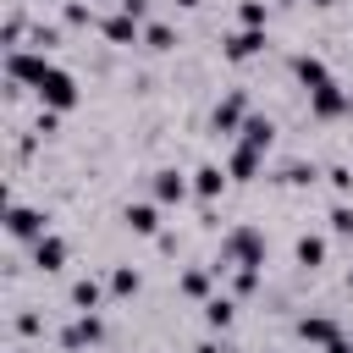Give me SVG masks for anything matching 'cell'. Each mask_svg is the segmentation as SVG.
<instances>
[{"label": "cell", "mask_w": 353, "mask_h": 353, "mask_svg": "<svg viewBox=\"0 0 353 353\" xmlns=\"http://www.w3.org/2000/svg\"><path fill=\"white\" fill-rule=\"evenodd\" d=\"M33 94H39V105H44V110H72V105H77V77H72L66 66H50V72L39 77V88H33Z\"/></svg>", "instance_id": "2"}, {"label": "cell", "mask_w": 353, "mask_h": 353, "mask_svg": "<svg viewBox=\"0 0 353 353\" xmlns=\"http://www.w3.org/2000/svg\"><path fill=\"white\" fill-rule=\"evenodd\" d=\"M193 353H226V347H221V342H199Z\"/></svg>", "instance_id": "35"}, {"label": "cell", "mask_w": 353, "mask_h": 353, "mask_svg": "<svg viewBox=\"0 0 353 353\" xmlns=\"http://www.w3.org/2000/svg\"><path fill=\"white\" fill-rule=\"evenodd\" d=\"M298 336H303V342H320V347H331L342 331H336V320H325V314H303V320H298Z\"/></svg>", "instance_id": "15"}, {"label": "cell", "mask_w": 353, "mask_h": 353, "mask_svg": "<svg viewBox=\"0 0 353 353\" xmlns=\"http://www.w3.org/2000/svg\"><path fill=\"white\" fill-rule=\"evenodd\" d=\"M259 287V265H237V276H232V292H254Z\"/></svg>", "instance_id": "29"}, {"label": "cell", "mask_w": 353, "mask_h": 353, "mask_svg": "<svg viewBox=\"0 0 353 353\" xmlns=\"http://www.w3.org/2000/svg\"><path fill=\"white\" fill-rule=\"evenodd\" d=\"M99 336H105V320H99L94 309H77V314L66 320V331H61V347H66V353H83V347H94Z\"/></svg>", "instance_id": "5"}, {"label": "cell", "mask_w": 353, "mask_h": 353, "mask_svg": "<svg viewBox=\"0 0 353 353\" xmlns=\"http://www.w3.org/2000/svg\"><path fill=\"white\" fill-rule=\"evenodd\" d=\"M331 232L336 237H353V204H336L331 210Z\"/></svg>", "instance_id": "30"}, {"label": "cell", "mask_w": 353, "mask_h": 353, "mask_svg": "<svg viewBox=\"0 0 353 353\" xmlns=\"http://www.w3.org/2000/svg\"><path fill=\"white\" fill-rule=\"evenodd\" d=\"M182 292L188 298H210V270H188L182 276Z\"/></svg>", "instance_id": "26"}, {"label": "cell", "mask_w": 353, "mask_h": 353, "mask_svg": "<svg viewBox=\"0 0 353 353\" xmlns=\"http://www.w3.org/2000/svg\"><path fill=\"white\" fill-rule=\"evenodd\" d=\"M99 298H105V287L94 276H77L72 281V309H99Z\"/></svg>", "instance_id": "19"}, {"label": "cell", "mask_w": 353, "mask_h": 353, "mask_svg": "<svg viewBox=\"0 0 353 353\" xmlns=\"http://www.w3.org/2000/svg\"><path fill=\"white\" fill-rule=\"evenodd\" d=\"M33 265H39V270H61V265H66V243H61L55 232H44V237L33 243Z\"/></svg>", "instance_id": "14"}, {"label": "cell", "mask_w": 353, "mask_h": 353, "mask_svg": "<svg viewBox=\"0 0 353 353\" xmlns=\"http://www.w3.org/2000/svg\"><path fill=\"white\" fill-rule=\"evenodd\" d=\"M17 353H28V347H17Z\"/></svg>", "instance_id": "38"}, {"label": "cell", "mask_w": 353, "mask_h": 353, "mask_svg": "<svg viewBox=\"0 0 353 353\" xmlns=\"http://www.w3.org/2000/svg\"><path fill=\"white\" fill-rule=\"evenodd\" d=\"M39 331H44V320H39L33 309H22V314H17V336H39Z\"/></svg>", "instance_id": "31"}, {"label": "cell", "mask_w": 353, "mask_h": 353, "mask_svg": "<svg viewBox=\"0 0 353 353\" xmlns=\"http://www.w3.org/2000/svg\"><path fill=\"white\" fill-rule=\"evenodd\" d=\"M138 287H143V276H138L132 265H116V270H110V292H116V298H138Z\"/></svg>", "instance_id": "22"}, {"label": "cell", "mask_w": 353, "mask_h": 353, "mask_svg": "<svg viewBox=\"0 0 353 353\" xmlns=\"http://www.w3.org/2000/svg\"><path fill=\"white\" fill-rule=\"evenodd\" d=\"M314 176H320V171H314V165H303V160H292V165L281 171V182H292V188H309Z\"/></svg>", "instance_id": "25"}, {"label": "cell", "mask_w": 353, "mask_h": 353, "mask_svg": "<svg viewBox=\"0 0 353 353\" xmlns=\"http://www.w3.org/2000/svg\"><path fill=\"white\" fill-rule=\"evenodd\" d=\"M314 6H336V0H314Z\"/></svg>", "instance_id": "37"}, {"label": "cell", "mask_w": 353, "mask_h": 353, "mask_svg": "<svg viewBox=\"0 0 353 353\" xmlns=\"http://www.w3.org/2000/svg\"><path fill=\"white\" fill-rule=\"evenodd\" d=\"M237 143L270 149V143H276V121H270V116H248V121H243V132H237Z\"/></svg>", "instance_id": "16"}, {"label": "cell", "mask_w": 353, "mask_h": 353, "mask_svg": "<svg viewBox=\"0 0 353 353\" xmlns=\"http://www.w3.org/2000/svg\"><path fill=\"white\" fill-rule=\"evenodd\" d=\"M259 165H265V149H254V143H237V149H232V160H226V171H232L237 182H254V176H259Z\"/></svg>", "instance_id": "11"}, {"label": "cell", "mask_w": 353, "mask_h": 353, "mask_svg": "<svg viewBox=\"0 0 353 353\" xmlns=\"http://www.w3.org/2000/svg\"><path fill=\"white\" fill-rule=\"evenodd\" d=\"M99 33H105L110 44H138V39H143V22L127 17V11H116V17H99Z\"/></svg>", "instance_id": "9"}, {"label": "cell", "mask_w": 353, "mask_h": 353, "mask_svg": "<svg viewBox=\"0 0 353 353\" xmlns=\"http://www.w3.org/2000/svg\"><path fill=\"white\" fill-rule=\"evenodd\" d=\"M347 287H353V276H347Z\"/></svg>", "instance_id": "39"}, {"label": "cell", "mask_w": 353, "mask_h": 353, "mask_svg": "<svg viewBox=\"0 0 353 353\" xmlns=\"http://www.w3.org/2000/svg\"><path fill=\"white\" fill-rule=\"evenodd\" d=\"M292 77H298L303 88H320V83H331L325 61H320V55H309V50H303V55H292Z\"/></svg>", "instance_id": "13"}, {"label": "cell", "mask_w": 353, "mask_h": 353, "mask_svg": "<svg viewBox=\"0 0 353 353\" xmlns=\"http://www.w3.org/2000/svg\"><path fill=\"white\" fill-rule=\"evenodd\" d=\"M171 6H182V11H193V6H199V0H171Z\"/></svg>", "instance_id": "36"}, {"label": "cell", "mask_w": 353, "mask_h": 353, "mask_svg": "<svg viewBox=\"0 0 353 353\" xmlns=\"http://www.w3.org/2000/svg\"><path fill=\"white\" fill-rule=\"evenodd\" d=\"M237 265H265V237L254 226H232L221 237V259L210 270H237Z\"/></svg>", "instance_id": "1"}, {"label": "cell", "mask_w": 353, "mask_h": 353, "mask_svg": "<svg viewBox=\"0 0 353 353\" xmlns=\"http://www.w3.org/2000/svg\"><path fill=\"white\" fill-rule=\"evenodd\" d=\"M226 176H232V171H221V165L210 160V165H199V171H193V193H199V199H221Z\"/></svg>", "instance_id": "17"}, {"label": "cell", "mask_w": 353, "mask_h": 353, "mask_svg": "<svg viewBox=\"0 0 353 353\" xmlns=\"http://www.w3.org/2000/svg\"><path fill=\"white\" fill-rule=\"evenodd\" d=\"M188 193H193V182H188V176H182L176 165H165V171H154V199H160V204H182Z\"/></svg>", "instance_id": "10"}, {"label": "cell", "mask_w": 353, "mask_h": 353, "mask_svg": "<svg viewBox=\"0 0 353 353\" xmlns=\"http://www.w3.org/2000/svg\"><path fill=\"white\" fill-rule=\"evenodd\" d=\"M276 6H287V0H276Z\"/></svg>", "instance_id": "40"}, {"label": "cell", "mask_w": 353, "mask_h": 353, "mask_svg": "<svg viewBox=\"0 0 353 353\" xmlns=\"http://www.w3.org/2000/svg\"><path fill=\"white\" fill-rule=\"evenodd\" d=\"M127 17H138V22H149V0H116Z\"/></svg>", "instance_id": "34"}, {"label": "cell", "mask_w": 353, "mask_h": 353, "mask_svg": "<svg viewBox=\"0 0 353 353\" xmlns=\"http://www.w3.org/2000/svg\"><path fill=\"white\" fill-rule=\"evenodd\" d=\"M22 33H28V22H22V11H11L6 17V50H22Z\"/></svg>", "instance_id": "27"}, {"label": "cell", "mask_w": 353, "mask_h": 353, "mask_svg": "<svg viewBox=\"0 0 353 353\" xmlns=\"http://www.w3.org/2000/svg\"><path fill=\"white\" fill-rule=\"evenodd\" d=\"M66 22H72V28H99V17H94L83 0H66Z\"/></svg>", "instance_id": "24"}, {"label": "cell", "mask_w": 353, "mask_h": 353, "mask_svg": "<svg viewBox=\"0 0 353 353\" xmlns=\"http://www.w3.org/2000/svg\"><path fill=\"white\" fill-rule=\"evenodd\" d=\"M265 28H237V33H226L221 39V55L226 61H254V55H265Z\"/></svg>", "instance_id": "8"}, {"label": "cell", "mask_w": 353, "mask_h": 353, "mask_svg": "<svg viewBox=\"0 0 353 353\" xmlns=\"http://www.w3.org/2000/svg\"><path fill=\"white\" fill-rule=\"evenodd\" d=\"M121 221H127V232H138V237H160V210H154V204H127Z\"/></svg>", "instance_id": "12"}, {"label": "cell", "mask_w": 353, "mask_h": 353, "mask_svg": "<svg viewBox=\"0 0 353 353\" xmlns=\"http://www.w3.org/2000/svg\"><path fill=\"white\" fill-rule=\"evenodd\" d=\"M6 232H11L17 243H39V237L50 232V215L33 210V204H11V210H6Z\"/></svg>", "instance_id": "7"}, {"label": "cell", "mask_w": 353, "mask_h": 353, "mask_svg": "<svg viewBox=\"0 0 353 353\" xmlns=\"http://www.w3.org/2000/svg\"><path fill=\"white\" fill-rule=\"evenodd\" d=\"M243 121H248V94L232 88V94L210 110V132H215V138H232V132H243Z\"/></svg>", "instance_id": "4"}, {"label": "cell", "mask_w": 353, "mask_h": 353, "mask_svg": "<svg viewBox=\"0 0 353 353\" xmlns=\"http://www.w3.org/2000/svg\"><path fill=\"white\" fill-rule=\"evenodd\" d=\"M292 254H298V265H303V270H314V265H325V237H314V232H303Z\"/></svg>", "instance_id": "18"}, {"label": "cell", "mask_w": 353, "mask_h": 353, "mask_svg": "<svg viewBox=\"0 0 353 353\" xmlns=\"http://www.w3.org/2000/svg\"><path fill=\"white\" fill-rule=\"evenodd\" d=\"M143 44L165 55V50H176V28L171 22H143Z\"/></svg>", "instance_id": "21"}, {"label": "cell", "mask_w": 353, "mask_h": 353, "mask_svg": "<svg viewBox=\"0 0 353 353\" xmlns=\"http://www.w3.org/2000/svg\"><path fill=\"white\" fill-rule=\"evenodd\" d=\"M309 116H320V121H336V116H353V94L331 77V83H320V88H309Z\"/></svg>", "instance_id": "3"}, {"label": "cell", "mask_w": 353, "mask_h": 353, "mask_svg": "<svg viewBox=\"0 0 353 353\" xmlns=\"http://www.w3.org/2000/svg\"><path fill=\"white\" fill-rule=\"evenodd\" d=\"M325 176H331V188H336V193H353V171H347V165H331Z\"/></svg>", "instance_id": "32"}, {"label": "cell", "mask_w": 353, "mask_h": 353, "mask_svg": "<svg viewBox=\"0 0 353 353\" xmlns=\"http://www.w3.org/2000/svg\"><path fill=\"white\" fill-rule=\"evenodd\" d=\"M237 22L243 28H265V0H243L237 6Z\"/></svg>", "instance_id": "23"}, {"label": "cell", "mask_w": 353, "mask_h": 353, "mask_svg": "<svg viewBox=\"0 0 353 353\" xmlns=\"http://www.w3.org/2000/svg\"><path fill=\"white\" fill-rule=\"evenodd\" d=\"M44 72H50L44 50H11V55H6V77H11L17 88H39Z\"/></svg>", "instance_id": "6"}, {"label": "cell", "mask_w": 353, "mask_h": 353, "mask_svg": "<svg viewBox=\"0 0 353 353\" xmlns=\"http://www.w3.org/2000/svg\"><path fill=\"white\" fill-rule=\"evenodd\" d=\"M55 127H61V110H39V138H55Z\"/></svg>", "instance_id": "33"}, {"label": "cell", "mask_w": 353, "mask_h": 353, "mask_svg": "<svg viewBox=\"0 0 353 353\" xmlns=\"http://www.w3.org/2000/svg\"><path fill=\"white\" fill-rule=\"evenodd\" d=\"M204 320H210V331H226L237 320V303L232 298H204Z\"/></svg>", "instance_id": "20"}, {"label": "cell", "mask_w": 353, "mask_h": 353, "mask_svg": "<svg viewBox=\"0 0 353 353\" xmlns=\"http://www.w3.org/2000/svg\"><path fill=\"white\" fill-rule=\"evenodd\" d=\"M28 44H33V50H55V44H61V28H44V22H39V28L28 33Z\"/></svg>", "instance_id": "28"}]
</instances>
